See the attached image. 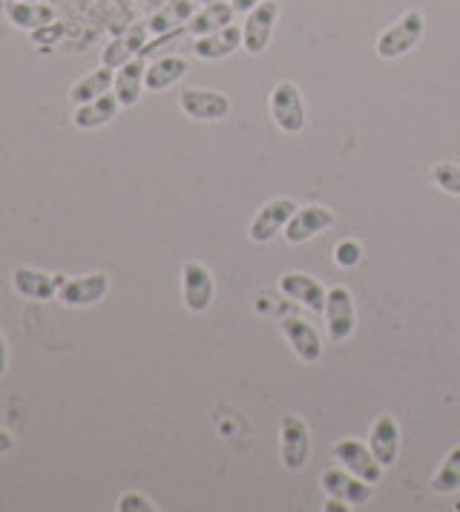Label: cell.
I'll list each match as a JSON object with an SVG mask.
<instances>
[{
    "label": "cell",
    "instance_id": "cell-1",
    "mask_svg": "<svg viewBox=\"0 0 460 512\" xmlns=\"http://www.w3.org/2000/svg\"><path fill=\"white\" fill-rule=\"evenodd\" d=\"M423 29H426V18L420 9H409L397 18V24H391L380 38H377V58L391 61V58H400V55H409L420 38H423Z\"/></svg>",
    "mask_w": 460,
    "mask_h": 512
},
{
    "label": "cell",
    "instance_id": "cell-2",
    "mask_svg": "<svg viewBox=\"0 0 460 512\" xmlns=\"http://www.w3.org/2000/svg\"><path fill=\"white\" fill-rule=\"evenodd\" d=\"M268 107H271V118L282 133H302L305 130V101L302 93L294 81H279L271 98H268Z\"/></svg>",
    "mask_w": 460,
    "mask_h": 512
},
{
    "label": "cell",
    "instance_id": "cell-3",
    "mask_svg": "<svg viewBox=\"0 0 460 512\" xmlns=\"http://www.w3.org/2000/svg\"><path fill=\"white\" fill-rule=\"evenodd\" d=\"M279 455L288 472H302L311 458V432L299 415H285L279 426Z\"/></svg>",
    "mask_w": 460,
    "mask_h": 512
},
{
    "label": "cell",
    "instance_id": "cell-4",
    "mask_svg": "<svg viewBox=\"0 0 460 512\" xmlns=\"http://www.w3.org/2000/svg\"><path fill=\"white\" fill-rule=\"evenodd\" d=\"M322 314H325V323H328V340L334 346H340V343H345L354 334L357 308H354L351 291L345 285L328 288V294H325V311Z\"/></svg>",
    "mask_w": 460,
    "mask_h": 512
},
{
    "label": "cell",
    "instance_id": "cell-5",
    "mask_svg": "<svg viewBox=\"0 0 460 512\" xmlns=\"http://www.w3.org/2000/svg\"><path fill=\"white\" fill-rule=\"evenodd\" d=\"M279 18V3L276 0H262L259 6H253L251 12L245 15V24H242V49L248 55H262L271 38H274V26Z\"/></svg>",
    "mask_w": 460,
    "mask_h": 512
},
{
    "label": "cell",
    "instance_id": "cell-6",
    "mask_svg": "<svg viewBox=\"0 0 460 512\" xmlns=\"http://www.w3.org/2000/svg\"><path fill=\"white\" fill-rule=\"evenodd\" d=\"M334 458H337L351 475L363 478V481L374 484V487H377L380 478H383V464L374 458L371 446L354 441V438H343V441L334 443Z\"/></svg>",
    "mask_w": 460,
    "mask_h": 512
},
{
    "label": "cell",
    "instance_id": "cell-7",
    "mask_svg": "<svg viewBox=\"0 0 460 512\" xmlns=\"http://www.w3.org/2000/svg\"><path fill=\"white\" fill-rule=\"evenodd\" d=\"M179 107L184 116L193 121H222L230 116V98L219 90H205V87H187L179 95Z\"/></svg>",
    "mask_w": 460,
    "mask_h": 512
},
{
    "label": "cell",
    "instance_id": "cell-8",
    "mask_svg": "<svg viewBox=\"0 0 460 512\" xmlns=\"http://www.w3.org/2000/svg\"><path fill=\"white\" fill-rule=\"evenodd\" d=\"M297 202L294 199H271V202H265L259 213L253 216L251 228H248V236H251V242L256 245H265V242H271L276 233L285 231V225L291 222V216L297 213Z\"/></svg>",
    "mask_w": 460,
    "mask_h": 512
},
{
    "label": "cell",
    "instance_id": "cell-9",
    "mask_svg": "<svg viewBox=\"0 0 460 512\" xmlns=\"http://www.w3.org/2000/svg\"><path fill=\"white\" fill-rule=\"evenodd\" d=\"M213 274L202 262H184L182 268V300L190 314H205L213 303Z\"/></svg>",
    "mask_w": 460,
    "mask_h": 512
},
{
    "label": "cell",
    "instance_id": "cell-10",
    "mask_svg": "<svg viewBox=\"0 0 460 512\" xmlns=\"http://www.w3.org/2000/svg\"><path fill=\"white\" fill-rule=\"evenodd\" d=\"M320 484L328 498H340L348 507H363V504L371 501V495H374V484H368L363 478L351 475L345 466L343 469H328V472H322Z\"/></svg>",
    "mask_w": 460,
    "mask_h": 512
},
{
    "label": "cell",
    "instance_id": "cell-11",
    "mask_svg": "<svg viewBox=\"0 0 460 512\" xmlns=\"http://www.w3.org/2000/svg\"><path fill=\"white\" fill-rule=\"evenodd\" d=\"M110 294V277L107 274H84V277H72L61 285L58 300L69 308H87V305L101 303Z\"/></svg>",
    "mask_w": 460,
    "mask_h": 512
},
{
    "label": "cell",
    "instance_id": "cell-12",
    "mask_svg": "<svg viewBox=\"0 0 460 512\" xmlns=\"http://www.w3.org/2000/svg\"><path fill=\"white\" fill-rule=\"evenodd\" d=\"M64 282H67L64 274H46V271H38V268H15L12 271L15 291L26 300H35V303L55 300Z\"/></svg>",
    "mask_w": 460,
    "mask_h": 512
},
{
    "label": "cell",
    "instance_id": "cell-13",
    "mask_svg": "<svg viewBox=\"0 0 460 512\" xmlns=\"http://www.w3.org/2000/svg\"><path fill=\"white\" fill-rule=\"evenodd\" d=\"M334 225V213L322 205H305V208H297V213L291 216V222L285 225V242L291 245H302L308 239H314L317 233H322L325 228Z\"/></svg>",
    "mask_w": 460,
    "mask_h": 512
},
{
    "label": "cell",
    "instance_id": "cell-14",
    "mask_svg": "<svg viewBox=\"0 0 460 512\" xmlns=\"http://www.w3.org/2000/svg\"><path fill=\"white\" fill-rule=\"evenodd\" d=\"M282 326V334L288 340V346L294 349L302 363H320L322 357V340L317 334V328L305 320H297V317H288L279 323Z\"/></svg>",
    "mask_w": 460,
    "mask_h": 512
},
{
    "label": "cell",
    "instance_id": "cell-15",
    "mask_svg": "<svg viewBox=\"0 0 460 512\" xmlns=\"http://www.w3.org/2000/svg\"><path fill=\"white\" fill-rule=\"evenodd\" d=\"M3 15L15 29H26V32H35L55 21V9L41 0H6Z\"/></svg>",
    "mask_w": 460,
    "mask_h": 512
},
{
    "label": "cell",
    "instance_id": "cell-16",
    "mask_svg": "<svg viewBox=\"0 0 460 512\" xmlns=\"http://www.w3.org/2000/svg\"><path fill=\"white\" fill-rule=\"evenodd\" d=\"M236 49H242V29L236 24L222 26V29L193 41V52L202 61H222V58H230Z\"/></svg>",
    "mask_w": 460,
    "mask_h": 512
},
{
    "label": "cell",
    "instance_id": "cell-17",
    "mask_svg": "<svg viewBox=\"0 0 460 512\" xmlns=\"http://www.w3.org/2000/svg\"><path fill=\"white\" fill-rule=\"evenodd\" d=\"M279 291H282L285 297L302 303L305 308L317 311V314L325 311V294H328V291H325L314 277H308V274H297V271H294V274H282Z\"/></svg>",
    "mask_w": 460,
    "mask_h": 512
},
{
    "label": "cell",
    "instance_id": "cell-18",
    "mask_svg": "<svg viewBox=\"0 0 460 512\" xmlns=\"http://www.w3.org/2000/svg\"><path fill=\"white\" fill-rule=\"evenodd\" d=\"M368 446H371L374 458L383 464V469L394 464L397 452H400V426H397V420L391 418V415H380V418L374 420Z\"/></svg>",
    "mask_w": 460,
    "mask_h": 512
},
{
    "label": "cell",
    "instance_id": "cell-19",
    "mask_svg": "<svg viewBox=\"0 0 460 512\" xmlns=\"http://www.w3.org/2000/svg\"><path fill=\"white\" fill-rule=\"evenodd\" d=\"M144 75H147V61L144 55H136L133 61H127L124 67L115 72V98L121 107H136L141 90H144Z\"/></svg>",
    "mask_w": 460,
    "mask_h": 512
},
{
    "label": "cell",
    "instance_id": "cell-20",
    "mask_svg": "<svg viewBox=\"0 0 460 512\" xmlns=\"http://www.w3.org/2000/svg\"><path fill=\"white\" fill-rule=\"evenodd\" d=\"M147 35H150V26H136V29H130L127 35H121V38L110 41V44L104 47L101 64H104V67H110V70L124 67L127 61H133L136 55H141V52H144Z\"/></svg>",
    "mask_w": 460,
    "mask_h": 512
},
{
    "label": "cell",
    "instance_id": "cell-21",
    "mask_svg": "<svg viewBox=\"0 0 460 512\" xmlns=\"http://www.w3.org/2000/svg\"><path fill=\"white\" fill-rule=\"evenodd\" d=\"M190 70V64L179 58V55H164L159 61L147 64V75H144V90L150 93H161L173 84H179Z\"/></svg>",
    "mask_w": 460,
    "mask_h": 512
},
{
    "label": "cell",
    "instance_id": "cell-22",
    "mask_svg": "<svg viewBox=\"0 0 460 512\" xmlns=\"http://www.w3.org/2000/svg\"><path fill=\"white\" fill-rule=\"evenodd\" d=\"M118 110H121V104H118L115 93H107L101 95V98H95V101H90V104L75 107L72 124L78 130H98V127H107L118 116Z\"/></svg>",
    "mask_w": 460,
    "mask_h": 512
},
{
    "label": "cell",
    "instance_id": "cell-23",
    "mask_svg": "<svg viewBox=\"0 0 460 512\" xmlns=\"http://www.w3.org/2000/svg\"><path fill=\"white\" fill-rule=\"evenodd\" d=\"M233 3H225V0H210L205 3V9H199L190 21H187V32L193 35V38H202V35H210V32H216V29H222V26L233 24Z\"/></svg>",
    "mask_w": 460,
    "mask_h": 512
},
{
    "label": "cell",
    "instance_id": "cell-24",
    "mask_svg": "<svg viewBox=\"0 0 460 512\" xmlns=\"http://www.w3.org/2000/svg\"><path fill=\"white\" fill-rule=\"evenodd\" d=\"M115 84V70L110 67H98V70H92L90 75H84V78H78L72 87H69V101L75 104V107H81V104H90L95 98H101V95H107L113 90Z\"/></svg>",
    "mask_w": 460,
    "mask_h": 512
},
{
    "label": "cell",
    "instance_id": "cell-25",
    "mask_svg": "<svg viewBox=\"0 0 460 512\" xmlns=\"http://www.w3.org/2000/svg\"><path fill=\"white\" fill-rule=\"evenodd\" d=\"M196 15V0H170L161 12L150 18V32L153 35H170L179 26H187V21Z\"/></svg>",
    "mask_w": 460,
    "mask_h": 512
},
{
    "label": "cell",
    "instance_id": "cell-26",
    "mask_svg": "<svg viewBox=\"0 0 460 512\" xmlns=\"http://www.w3.org/2000/svg\"><path fill=\"white\" fill-rule=\"evenodd\" d=\"M432 489H435L437 495H449V492H458L460 489V446H455L443 458V464H440L435 478H432Z\"/></svg>",
    "mask_w": 460,
    "mask_h": 512
},
{
    "label": "cell",
    "instance_id": "cell-27",
    "mask_svg": "<svg viewBox=\"0 0 460 512\" xmlns=\"http://www.w3.org/2000/svg\"><path fill=\"white\" fill-rule=\"evenodd\" d=\"M432 182L437 185V190H443V193H449V196H460V164H452V162L435 164V170H432Z\"/></svg>",
    "mask_w": 460,
    "mask_h": 512
},
{
    "label": "cell",
    "instance_id": "cell-28",
    "mask_svg": "<svg viewBox=\"0 0 460 512\" xmlns=\"http://www.w3.org/2000/svg\"><path fill=\"white\" fill-rule=\"evenodd\" d=\"M360 259H363V245L354 242V239H343V242L334 248V262H337L340 268H354V265H360Z\"/></svg>",
    "mask_w": 460,
    "mask_h": 512
},
{
    "label": "cell",
    "instance_id": "cell-29",
    "mask_svg": "<svg viewBox=\"0 0 460 512\" xmlns=\"http://www.w3.org/2000/svg\"><path fill=\"white\" fill-rule=\"evenodd\" d=\"M64 24H58V21H52L49 26H41V29H35V32H29V41L35 44V47H52V44H58L61 38H64Z\"/></svg>",
    "mask_w": 460,
    "mask_h": 512
},
{
    "label": "cell",
    "instance_id": "cell-30",
    "mask_svg": "<svg viewBox=\"0 0 460 512\" xmlns=\"http://www.w3.org/2000/svg\"><path fill=\"white\" fill-rule=\"evenodd\" d=\"M118 510L121 512H153V501L150 498H144V495H138V492H127V495H121L118 498Z\"/></svg>",
    "mask_w": 460,
    "mask_h": 512
},
{
    "label": "cell",
    "instance_id": "cell-31",
    "mask_svg": "<svg viewBox=\"0 0 460 512\" xmlns=\"http://www.w3.org/2000/svg\"><path fill=\"white\" fill-rule=\"evenodd\" d=\"M230 3H233V12L236 15H248L253 6H259L262 0H230Z\"/></svg>",
    "mask_w": 460,
    "mask_h": 512
},
{
    "label": "cell",
    "instance_id": "cell-32",
    "mask_svg": "<svg viewBox=\"0 0 460 512\" xmlns=\"http://www.w3.org/2000/svg\"><path fill=\"white\" fill-rule=\"evenodd\" d=\"M15 449V438L6 432V429H0V455H6V452H12Z\"/></svg>",
    "mask_w": 460,
    "mask_h": 512
},
{
    "label": "cell",
    "instance_id": "cell-33",
    "mask_svg": "<svg viewBox=\"0 0 460 512\" xmlns=\"http://www.w3.org/2000/svg\"><path fill=\"white\" fill-rule=\"evenodd\" d=\"M6 366H9V351H6V337L0 334V377L6 374Z\"/></svg>",
    "mask_w": 460,
    "mask_h": 512
},
{
    "label": "cell",
    "instance_id": "cell-34",
    "mask_svg": "<svg viewBox=\"0 0 460 512\" xmlns=\"http://www.w3.org/2000/svg\"><path fill=\"white\" fill-rule=\"evenodd\" d=\"M325 512H348V504L340 501V498H331V501L325 504Z\"/></svg>",
    "mask_w": 460,
    "mask_h": 512
},
{
    "label": "cell",
    "instance_id": "cell-35",
    "mask_svg": "<svg viewBox=\"0 0 460 512\" xmlns=\"http://www.w3.org/2000/svg\"><path fill=\"white\" fill-rule=\"evenodd\" d=\"M202 3H210V0H202Z\"/></svg>",
    "mask_w": 460,
    "mask_h": 512
}]
</instances>
